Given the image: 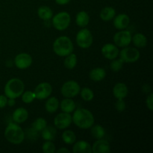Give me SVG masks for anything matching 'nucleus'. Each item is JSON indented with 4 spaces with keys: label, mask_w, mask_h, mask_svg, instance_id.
I'll return each instance as SVG.
<instances>
[{
    "label": "nucleus",
    "mask_w": 153,
    "mask_h": 153,
    "mask_svg": "<svg viewBox=\"0 0 153 153\" xmlns=\"http://www.w3.org/2000/svg\"><path fill=\"white\" fill-rule=\"evenodd\" d=\"M116 16V10L112 7H105L102 9L100 13V17L101 18L102 20L111 21L114 19V17Z\"/></svg>",
    "instance_id": "5701e85b"
},
{
    "label": "nucleus",
    "mask_w": 153,
    "mask_h": 153,
    "mask_svg": "<svg viewBox=\"0 0 153 153\" xmlns=\"http://www.w3.org/2000/svg\"><path fill=\"white\" fill-rule=\"evenodd\" d=\"M42 150L44 153H54L56 151V148L52 140H46L42 146Z\"/></svg>",
    "instance_id": "72a5a7b5"
},
{
    "label": "nucleus",
    "mask_w": 153,
    "mask_h": 153,
    "mask_svg": "<svg viewBox=\"0 0 153 153\" xmlns=\"http://www.w3.org/2000/svg\"><path fill=\"white\" fill-rule=\"evenodd\" d=\"M56 4H59V5H65L70 3L71 0H55Z\"/></svg>",
    "instance_id": "ea45409f"
},
{
    "label": "nucleus",
    "mask_w": 153,
    "mask_h": 153,
    "mask_svg": "<svg viewBox=\"0 0 153 153\" xmlns=\"http://www.w3.org/2000/svg\"><path fill=\"white\" fill-rule=\"evenodd\" d=\"M106 76V71L102 67H96L91 70L89 73V77L94 82H100L102 81Z\"/></svg>",
    "instance_id": "6ab92c4d"
},
{
    "label": "nucleus",
    "mask_w": 153,
    "mask_h": 153,
    "mask_svg": "<svg viewBox=\"0 0 153 153\" xmlns=\"http://www.w3.org/2000/svg\"><path fill=\"white\" fill-rule=\"evenodd\" d=\"M64 67L68 70H73L76 67V64H77V56L76 54L73 53L68 55L66 56L65 59L64 61Z\"/></svg>",
    "instance_id": "cd10ccee"
},
{
    "label": "nucleus",
    "mask_w": 153,
    "mask_h": 153,
    "mask_svg": "<svg viewBox=\"0 0 153 153\" xmlns=\"http://www.w3.org/2000/svg\"><path fill=\"white\" fill-rule=\"evenodd\" d=\"M47 126V121L43 117L37 118L31 124V128L37 131H41Z\"/></svg>",
    "instance_id": "c756f323"
},
{
    "label": "nucleus",
    "mask_w": 153,
    "mask_h": 153,
    "mask_svg": "<svg viewBox=\"0 0 153 153\" xmlns=\"http://www.w3.org/2000/svg\"><path fill=\"white\" fill-rule=\"evenodd\" d=\"M126 105L123 99H117V102H115L116 110L119 112H123L126 110Z\"/></svg>",
    "instance_id": "f704fd0d"
},
{
    "label": "nucleus",
    "mask_w": 153,
    "mask_h": 153,
    "mask_svg": "<svg viewBox=\"0 0 153 153\" xmlns=\"http://www.w3.org/2000/svg\"><path fill=\"white\" fill-rule=\"evenodd\" d=\"M131 42L137 48H144L147 45V38L144 34L137 33L131 37Z\"/></svg>",
    "instance_id": "393cba45"
},
{
    "label": "nucleus",
    "mask_w": 153,
    "mask_h": 153,
    "mask_svg": "<svg viewBox=\"0 0 153 153\" xmlns=\"http://www.w3.org/2000/svg\"><path fill=\"white\" fill-rule=\"evenodd\" d=\"M114 26L117 30H124L128 28L130 23V18L126 13H120L114 17Z\"/></svg>",
    "instance_id": "4468645a"
},
{
    "label": "nucleus",
    "mask_w": 153,
    "mask_h": 153,
    "mask_svg": "<svg viewBox=\"0 0 153 153\" xmlns=\"http://www.w3.org/2000/svg\"><path fill=\"white\" fill-rule=\"evenodd\" d=\"M146 105L149 111L153 110V94L150 93L147 96L146 100Z\"/></svg>",
    "instance_id": "c9c22d12"
},
{
    "label": "nucleus",
    "mask_w": 153,
    "mask_h": 153,
    "mask_svg": "<svg viewBox=\"0 0 153 153\" xmlns=\"http://www.w3.org/2000/svg\"><path fill=\"white\" fill-rule=\"evenodd\" d=\"M52 25L58 31H64L70 25L71 17L70 13L66 11L60 12L52 16Z\"/></svg>",
    "instance_id": "39448f33"
},
{
    "label": "nucleus",
    "mask_w": 153,
    "mask_h": 153,
    "mask_svg": "<svg viewBox=\"0 0 153 153\" xmlns=\"http://www.w3.org/2000/svg\"><path fill=\"white\" fill-rule=\"evenodd\" d=\"M123 61L120 58H118V59L115 58V59L112 60L110 64V68L112 71L117 73V72H119L122 70V68L123 67Z\"/></svg>",
    "instance_id": "2f4dec72"
},
{
    "label": "nucleus",
    "mask_w": 153,
    "mask_h": 153,
    "mask_svg": "<svg viewBox=\"0 0 153 153\" xmlns=\"http://www.w3.org/2000/svg\"><path fill=\"white\" fill-rule=\"evenodd\" d=\"M81 87L77 82L70 80L64 83L61 88V93L65 98H73L80 93Z\"/></svg>",
    "instance_id": "0eeeda50"
},
{
    "label": "nucleus",
    "mask_w": 153,
    "mask_h": 153,
    "mask_svg": "<svg viewBox=\"0 0 153 153\" xmlns=\"http://www.w3.org/2000/svg\"><path fill=\"white\" fill-rule=\"evenodd\" d=\"M15 104H16V101H15V99H12V98L7 99V105L10 106V107H13V106Z\"/></svg>",
    "instance_id": "a19ab883"
},
{
    "label": "nucleus",
    "mask_w": 153,
    "mask_h": 153,
    "mask_svg": "<svg viewBox=\"0 0 153 153\" xmlns=\"http://www.w3.org/2000/svg\"><path fill=\"white\" fill-rule=\"evenodd\" d=\"M22 100L25 104H29L31 103L36 99L35 94L33 91H27L22 93Z\"/></svg>",
    "instance_id": "473e14b6"
},
{
    "label": "nucleus",
    "mask_w": 153,
    "mask_h": 153,
    "mask_svg": "<svg viewBox=\"0 0 153 153\" xmlns=\"http://www.w3.org/2000/svg\"><path fill=\"white\" fill-rule=\"evenodd\" d=\"M57 152H60V153H61V152H67H67H70V150L65 147H61V148H60L59 149H58V151H57Z\"/></svg>",
    "instance_id": "79ce46f5"
},
{
    "label": "nucleus",
    "mask_w": 153,
    "mask_h": 153,
    "mask_svg": "<svg viewBox=\"0 0 153 153\" xmlns=\"http://www.w3.org/2000/svg\"><path fill=\"white\" fill-rule=\"evenodd\" d=\"M54 52L60 57H66L73 52V43L67 36H61L54 41L52 46Z\"/></svg>",
    "instance_id": "7ed1b4c3"
},
{
    "label": "nucleus",
    "mask_w": 153,
    "mask_h": 153,
    "mask_svg": "<svg viewBox=\"0 0 153 153\" xmlns=\"http://www.w3.org/2000/svg\"><path fill=\"white\" fill-rule=\"evenodd\" d=\"M91 149L94 153H109L111 152L110 143L103 138L99 139L94 142Z\"/></svg>",
    "instance_id": "2eb2a0df"
},
{
    "label": "nucleus",
    "mask_w": 153,
    "mask_h": 153,
    "mask_svg": "<svg viewBox=\"0 0 153 153\" xmlns=\"http://www.w3.org/2000/svg\"><path fill=\"white\" fill-rule=\"evenodd\" d=\"M59 108V101L55 97H48L45 103V109L49 114H54Z\"/></svg>",
    "instance_id": "aec40b11"
},
{
    "label": "nucleus",
    "mask_w": 153,
    "mask_h": 153,
    "mask_svg": "<svg viewBox=\"0 0 153 153\" xmlns=\"http://www.w3.org/2000/svg\"><path fill=\"white\" fill-rule=\"evenodd\" d=\"M25 89V85L21 79L13 78L7 82L4 86V95L7 98L16 99L21 97Z\"/></svg>",
    "instance_id": "20e7f679"
},
{
    "label": "nucleus",
    "mask_w": 153,
    "mask_h": 153,
    "mask_svg": "<svg viewBox=\"0 0 153 153\" xmlns=\"http://www.w3.org/2000/svg\"><path fill=\"white\" fill-rule=\"evenodd\" d=\"M131 32L128 30H120V31L115 33L114 35V42L117 47L124 48L129 46L131 43Z\"/></svg>",
    "instance_id": "1a4fd4ad"
},
{
    "label": "nucleus",
    "mask_w": 153,
    "mask_h": 153,
    "mask_svg": "<svg viewBox=\"0 0 153 153\" xmlns=\"http://www.w3.org/2000/svg\"><path fill=\"white\" fill-rule=\"evenodd\" d=\"M90 22V16L86 11H79L76 14V23L77 24L78 26L81 28H85L89 24Z\"/></svg>",
    "instance_id": "4be33fe9"
},
{
    "label": "nucleus",
    "mask_w": 153,
    "mask_h": 153,
    "mask_svg": "<svg viewBox=\"0 0 153 153\" xmlns=\"http://www.w3.org/2000/svg\"><path fill=\"white\" fill-rule=\"evenodd\" d=\"M41 136L44 140H53L56 137V128L53 126H46L43 131H41Z\"/></svg>",
    "instance_id": "a878e982"
},
{
    "label": "nucleus",
    "mask_w": 153,
    "mask_h": 153,
    "mask_svg": "<svg viewBox=\"0 0 153 153\" xmlns=\"http://www.w3.org/2000/svg\"><path fill=\"white\" fill-rule=\"evenodd\" d=\"M7 99L5 95H0V108H4L7 106Z\"/></svg>",
    "instance_id": "e433bc0d"
},
{
    "label": "nucleus",
    "mask_w": 153,
    "mask_h": 153,
    "mask_svg": "<svg viewBox=\"0 0 153 153\" xmlns=\"http://www.w3.org/2000/svg\"><path fill=\"white\" fill-rule=\"evenodd\" d=\"M28 118V112L25 108H18L13 111L12 119L16 123L20 124L25 122Z\"/></svg>",
    "instance_id": "dca6fc26"
},
{
    "label": "nucleus",
    "mask_w": 153,
    "mask_h": 153,
    "mask_svg": "<svg viewBox=\"0 0 153 153\" xmlns=\"http://www.w3.org/2000/svg\"><path fill=\"white\" fill-rule=\"evenodd\" d=\"M101 52L103 56H104L106 59L112 61V60L117 58V56L119 55L120 51L117 46L115 44L106 43V44H105L104 46L102 47Z\"/></svg>",
    "instance_id": "ddd939ff"
},
{
    "label": "nucleus",
    "mask_w": 153,
    "mask_h": 153,
    "mask_svg": "<svg viewBox=\"0 0 153 153\" xmlns=\"http://www.w3.org/2000/svg\"><path fill=\"white\" fill-rule=\"evenodd\" d=\"M90 128H91V133L92 137L97 140L103 138L105 136V130L102 126L94 124Z\"/></svg>",
    "instance_id": "bb28decb"
},
{
    "label": "nucleus",
    "mask_w": 153,
    "mask_h": 153,
    "mask_svg": "<svg viewBox=\"0 0 153 153\" xmlns=\"http://www.w3.org/2000/svg\"><path fill=\"white\" fill-rule=\"evenodd\" d=\"M142 91H143V93L146 94H149L151 93V88L149 85H144L142 88Z\"/></svg>",
    "instance_id": "58836bf2"
},
{
    "label": "nucleus",
    "mask_w": 153,
    "mask_h": 153,
    "mask_svg": "<svg viewBox=\"0 0 153 153\" xmlns=\"http://www.w3.org/2000/svg\"><path fill=\"white\" fill-rule=\"evenodd\" d=\"M73 120L70 114L66 112H61L58 114L54 119V124L56 128L60 130L66 129L71 125Z\"/></svg>",
    "instance_id": "9d476101"
},
{
    "label": "nucleus",
    "mask_w": 153,
    "mask_h": 153,
    "mask_svg": "<svg viewBox=\"0 0 153 153\" xmlns=\"http://www.w3.org/2000/svg\"><path fill=\"white\" fill-rule=\"evenodd\" d=\"M72 120L76 126L82 129L90 128L95 122L94 114L86 108H78L75 110Z\"/></svg>",
    "instance_id": "f257e3e1"
},
{
    "label": "nucleus",
    "mask_w": 153,
    "mask_h": 153,
    "mask_svg": "<svg viewBox=\"0 0 153 153\" xmlns=\"http://www.w3.org/2000/svg\"><path fill=\"white\" fill-rule=\"evenodd\" d=\"M61 107V111L66 113H72L76 110V102L72 100V98H65L61 102V104H59Z\"/></svg>",
    "instance_id": "412c9836"
},
{
    "label": "nucleus",
    "mask_w": 153,
    "mask_h": 153,
    "mask_svg": "<svg viewBox=\"0 0 153 153\" xmlns=\"http://www.w3.org/2000/svg\"><path fill=\"white\" fill-rule=\"evenodd\" d=\"M45 1H47V0H45Z\"/></svg>",
    "instance_id": "37998d69"
},
{
    "label": "nucleus",
    "mask_w": 153,
    "mask_h": 153,
    "mask_svg": "<svg viewBox=\"0 0 153 153\" xmlns=\"http://www.w3.org/2000/svg\"><path fill=\"white\" fill-rule=\"evenodd\" d=\"M37 15L42 20L48 21L53 16V12L52 9L48 6H41L37 9Z\"/></svg>",
    "instance_id": "b1692460"
},
{
    "label": "nucleus",
    "mask_w": 153,
    "mask_h": 153,
    "mask_svg": "<svg viewBox=\"0 0 153 153\" xmlns=\"http://www.w3.org/2000/svg\"><path fill=\"white\" fill-rule=\"evenodd\" d=\"M76 41L78 46L82 49H88L92 46L94 42L92 33L88 28H82L76 34Z\"/></svg>",
    "instance_id": "423d86ee"
},
{
    "label": "nucleus",
    "mask_w": 153,
    "mask_h": 153,
    "mask_svg": "<svg viewBox=\"0 0 153 153\" xmlns=\"http://www.w3.org/2000/svg\"><path fill=\"white\" fill-rule=\"evenodd\" d=\"M73 153H91L92 149L90 143L85 140H79L73 143Z\"/></svg>",
    "instance_id": "a211bd4d"
},
{
    "label": "nucleus",
    "mask_w": 153,
    "mask_h": 153,
    "mask_svg": "<svg viewBox=\"0 0 153 153\" xmlns=\"http://www.w3.org/2000/svg\"><path fill=\"white\" fill-rule=\"evenodd\" d=\"M79 94H80L82 100L85 102H91L94 97V91L91 88H87V87L82 88L80 90V93Z\"/></svg>",
    "instance_id": "7c9ffc66"
},
{
    "label": "nucleus",
    "mask_w": 153,
    "mask_h": 153,
    "mask_svg": "<svg viewBox=\"0 0 153 153\" xmlns=\"http://www.w3.org/2000/svg\"><path fill=\"white\" fill-rule=\"evenodd\" d=\"M37 132L38 131H37L36 130H34L33 128H28V130H27V135H28V137L29 139H35L34 138V135H37Z\"/></svg>",
    "instance_id": "4c0bfd02"
},
{
    "label": "nucleus",
    "mask_w": 153,
    "mask_h": 153,
    "mask_svg": "<svg viewBox=\"0 0 153 153\" xmlns=\"http://www.w3.org/2000/svg\"><path fill=\"white\" fill-rule=\"evenodd\" d=\"M36 99L43 100L50 97L52 93V87L48 82H42L36 86L34 91Z\"/></svg>",
    "instance_id": "9b49d317"
},
{
    "label": "nucleus",
    "mask_w": 153,
    "mask_h": 153,
    "mask_svg": "<svg viewBox=\"0 0 153 153\" xmlns=\"http://www.w3.org/2000/svg\"><path fill=\"white\" fill-rule=\"evenodd\" d=\"M121 59L124 63H134L138 61L140 58V53L137 49L135 47H124L119 52Z\"/></svg>",
    "instance_id": "6e6552de"
},
{
    "label": "nucleus",
    "mask_w": 153,
    "mask_h": 153,
    "mask_svg": "<svg viewBox=\"0 0 153 153\" xmlns=\"http://www.w3.org/2000/svg\"><path fill=\"white\" fill-rule=\"evenodd\" d=\"M62 140L66 144L71 145L73 144L76 141V136L74 131H71V130H65L64 132L62 133Z\"/></svg>",
    "instance_id": "c85d7f7f"
},
{
    "label": "nucleus",
    "mask_w": 153,
    "mask_h": 153,
    "mask_svg": "<svg viewBox=\"0 0 153 153\" xmlns=\"http://www.w3.org/2000/svg\"><path fill=\"white\" fill-rule=\"evenodd\" d=\"M4 137L12 144H20L24 141L25 134L22 128L16 123H10L4 129Z\"/></svg>",
    "instance_id": "f03ea898"
},
{
    "label": "nucleus",
    "mask_w": 153,
    "mask_h": 153,
    "mask_svg": "<svg viewBox=\"0 0 153 153\" xmlns=\"http://www.w3.org/2000/svg\"><path fill=\"white\" fill-rule=\"evenodd\" d=\"M33 59L28 53L18 54L14 58L13 64L19 70H25L32 64Z\"/></svg>",
    "instance_id": "f8f14e48"
},
{
    "label": "nucleus",
    "mask_w": 153,
    "mask_h": 153,
    "mask_svg": "<svg viewBox=\"0 0 153 153\" xmlns=\"http://www.w3.org/2000/svg\"><path fill=\"white\" fill-rule=\"evenodd\" d=\"M128 93V88L126 85L122 82L117 83L113 88L114 97L117 99H124L127 97Z\"/></svg>",
    "instance_id": "f3484780"
}]
</instances>
